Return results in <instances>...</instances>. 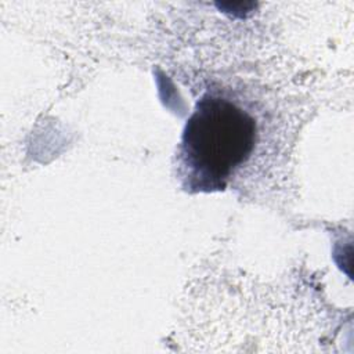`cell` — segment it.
<instances>
[{"instance_id": "cell-1", "label": "cell", "mask_w": 354, "mask_h": 354, "mask_svg": "<svg viewBox=\"0 0 354 354\" xmlns=\"http://www.w3.org/2000/svg\"><path fill=\"white\" fill-rule=\"evenodd\" d=\"M256 141L253 118L227 98L207 94L187 122L181 158L188 187L220 189L250 155Z\"/></svg>"}]
</instances>
